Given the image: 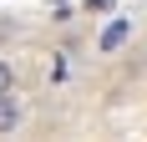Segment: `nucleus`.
<instances>
[{
    "label": "nucleus",
    "mask_w": 147,
    "mask_h": 142,
    "mask_svg": "<svg viewBox=\"0 0 147 142\" xmlns=\"http://www.w3.org/2000/svg\"><path fill=\"white\" fill-rule=\"evenodd\" d=\"M127 36H132V15H117V20L96 36V51H102V56H117L122 46H127Z\"/></svg>",
    "instance_id": "nucleus-1"
},
{
    "label": "nucleus",
    "mask_w": 147,
    "mask_h": 142,
    "mask_svg": "<svg viewBox=\"0 0 147 142\" xmlns=\"http://www.w3.org/2000/svg\"><path fill=\"white\" fill-rule=\"evenodd\" d=\"M15 127H20V101L15 91H0V137H10Z\"/></svg>",
    "instance_id": "nucleus-2"
},
{
    "label": "nucleus",
    "mask_w": 147,
    "mask_h": 142,
    "mask_svg": "<svg viewBox=\"0 0 147 142\" xmlns=\"http://www.w3.org/2000/svg\"><path fill=\"white\" fill-rule=\"evenodd\" d=\"M0 91H15V66L0 56Z\"/></svg>",
    "instance_id": "nucleus-3"
},
{
    "label": "nucleus",
    "mask_w": 147,
    "mask_h": 142,
    "mask_svg": "<svg viewBox=\"0 0 147 142\" xmlns=\"http://www.w3.org/2000/svg\"><path fill=\"white\" fill-rule=\"evenodd\" d=\"M117 0H86V10H112Z\"/></svg>",
    "instance_id": "nucleus-4"
}]
</instances>
